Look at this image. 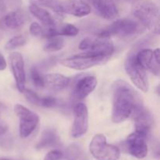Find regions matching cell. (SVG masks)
Returning a JSON list of instances; mask_svg holds the SVG:
<instances>
[{"instance_id":"4316f807","label":"cell","mask_w":160,"mask_h":160,"mask_svg":"<svg viewBox=\"0 0 160 160\" xmlns=\"http://www.w3.org/2000/svg\"><path fill=\"white\" fill-rule=\"evenodd\" d=\"M23 95H24L25 98H27L28 102L31 104H34L35 106H40V100L41 97L38 96L35 92H34L33 91L29 90V89H24V91L23 92Z\"/></svg>"},{"instance_id":"9c48e42d","label":"cell","mask_w":160,"mask_h":160,"mask_svg":"<svg viewBox=\"0 0 160 160\" xmlns=\"http://www.w3.org/2000/svg\"><path fill=\"white\" fill-rule=\"evenodd\" d=\"M71 135L74 138H79L87 133L88 130V110L85 104L79 102L74 106Z\"/></svg>"},{"instance_id":"7402d4cb","label":"cell","mask_w":160,"mask_h":160,"mask_svg":"<svg viewBox=\"0 0 160 160\" xmlns=\"http://www.w3.org/2000/svg\"><path fill=\"white\" fill-rule=\"evenodd\" d=\"M30 3L41 7L48 8L59 17L63 15L61 12L62 0H30Z\"/></svg>"},{"instance_id":"52a82bcc","label":"cell","mask_w":160,"mask_h":160,"mask_svg":"<svg viewBox=\"0 0 160 160\" xmlns=\"http://www.w3.org/2000/svg\"><path fill=\"white\" fill-rule=\"evenodd\" d=\"M14 112L20 120V136L22 138L29 137L39 123V117L34 112L20 104L14 106Z\"/></svg>"},{"instance_id":"4fadbf2b","label":"cell","mask_w":160,"mask_h":160,"mask_svg":"<svg viewBox=\"0 0 160 160\" xmlns=\"http://www.w3.org/2000/svg\"><path fill=\"white\" fill-rule=\"evenodd\" d=\"M147 136L138 131L131 133L127 139V148L131 156L142 159L148 154V145L146 143Z\"/></svg>"},{"instance_id":"2e32d148","label":"cell","mask_w":160,"mask_h":160,"mask_svg":"<svg viewBox=\"0 0 160 160\" xmlns=\"http://www.w3.org/2000/svg\"><path fill=\"white\" fill-rule=\"evenodd\" d=\"M92 8L80 0H62L61 12L62 14H70L77 17L88 16Z\"/></svg>"},{"instance_id":"d6a6232c","label":"cell","mask_w":160,"mask_h":160,"mask_svg":"<svg viewBox=\"0 0 160 160\" xmlns=\"http://www.w3.org/2000/svg\"><path fill=\"white\" fill-rule=\"evenodd\" d=\"M2 2H6L8 3H12L14 6H17V5H20L21 2V0H1Z\"/></svg>"},{"instance_id":"83f0119b","label":"cell","mask_w":160,"mask_h":160,"mask_svg":"<svg viewBox=\"0 0 160 160\" xmlns=\"http://www.w3.org/2000/svg\"><path fill=\"white\" fill-rule=\"evenodd\" d=\"M59 104V101L56 98L52 96H46L41 98L40 106L45 108H53L56 107Z\"/></svg>"},{"instance_id":"7c38bea8","label":"cell","mask_w":160,"mask_h":160,"mask_svg":"<svg viewBox=\"0 0 160 160\" xmlns=\"http://www.w3.org/2000/svg\"><path fill=\"white\" fill-rule=\"evenodd\" d=\"M131 116L134 119L135 131L148 136L154 123L153 117L150 111L145 109L142 102L134 108Z\"/></svg>"},{"instance_id":"8992f818","label":"cell","mask_w":160,"mask_h":160,"mask_svg":"<svg viewBox=\"0 0 160 160\" xmlns=\"http://www.w3.org/2000/svg\"><path fill=\"white\" fill-rule=\"evenodd\" d=\"M140 31L141 23L131 19L124 18L116 20L106 28L102 30L98 35L106 37H111L112 35L130 37L138 34Z\"/></svg>"},{"instance_id":"ba28073f","label":"cell","mask_w":160,"mask_h":160,"mask_svg":"<svg viewBox=\"0 0 160 160\" xmlns=\"http://www.w3.org/2000/svg\"><path fill=\"white\" fill-rule=\"evenodd\" d=\"M79 48L84 51H93L112 56L114 52V45L110 37L98 35L97 37H87L83 39Z\"/></svg>"},{"instance_id":"ac0fdd59","label":"cell","mask_w":160,"mask_h":160,"mask_svg":"<svg viewBox=\"0 0 160 160\" xmlns=\"http://www.w3.org/2000/svg\"><path fill=\"white\" fill-rule=\"evenodd\" d=\"M45 87L54 92L65 89L70 83V78L60 73H48L44 76Z\"/></svg>"},{"instance_id":"cb8c5ba5","label":"cell","mask_w":160,"mask_h":160,"mask_svg":"<svg viewBox=\"0 0 160 160\" xmlns=\"http://www.w3.org/2000/svg\"><path fill=\"white\" fill-rule=\"evenodd\" d=\"M79 33V30L74 25L71 23H64L57 26V34L60 36H69V37H74Z\"/></svg>"},{"instance_id":"484cf974","label":"cell","mask_w":160,"mask_h":160,"mask_svg":"<svg viewBox=\"0 0 160 160\" xmlns=\"http://www.w3.org/2000/svg\"><path fill=\"white\" fill-rule=\"evenodd\" d=\"M26 43V38L23 35L14 36L13 38L9 40L6 45V50H13L18 47L23 46Z\"/></svg>"},{"instance_id":"f546056e","label":"cell","mask_w":160,"mask_h":160,"mask_svg":"<svg viewBox=\"0 0 160 160\" xmlns=\"http://www.w3.org/2000/svg\"><path fill=\"white\" fill-rule=\"evenodd\" d=\"M62 153L59 150H52L45 156L43 160H59L62 158Z\"/></svg>"},{"instance_id":"836d02e7","label":"cell","mask_w":160,"mask_h":160,"mask_svg":"<svg viewBox=\"0 0 160 160\" xmlns=\"http://www.w3.org/2000/svg\"><path fill=\"white\" fill-rule=\"evenodd\" d=\"M126 1L130 2H135L138 1V0H126Z\"/></svg>"},{"instance_id":"d590c367","label":"cell","mask_w":160,"mask_h":160,"mask_svg":"<svg viewBox=\"0 0 160 160\" xmlns=\"http://www.w3.org/2000/svg\"><path fill=\"white\" fill-rule=\"evenodd\" d=\"M2 4H1V3H0V9H1V8H2Z\"/></svg>"},{"instance_id":"9a60e30c","label":"cell","mask_w":160,"mask_h":160,"mask_svg":"<svg viewBox=\"0 0 160 160\" xmlns=\"http://www.w3.org/2000/svg\"><path fill=\"white\" fill-rule=\"evenodd\" d=\"M93 7L96 13L103 19L112 20L118 17V9L112 0H80Z\"/></svg>"},{"instance_id":"e575fe53","label":"cell","mask_w":160,"mask_h":160,"mask_svg":"<svg viewBox=\"0 0 160 160\" xmlns=\"http://www.w3.org/2000/svg\"><path fill=\"white\" fill-rule=\"evenodd\" d=\"M0 160H13V159H7V158H0Z\"/></svg>"},{"instance_id":"d6986e66","label":"cell","mask_w":160,"mask_h":160,"mask_svg":"<svg viewBox=\"0 0 160 160\" xmlns=\"http://www.w3.org/2000/svg\"><path fill=\"white\" fill-rule=\"evenodd\" d=\"M28 19V16L24 11L17 9L5 16L3 23L9 29H17L24 24Z\"/></svg>"},{"instance_id":"e0dca14e","label":"cell","mask_w":160,"mask_h":160,"mask_svg":"<svg viewBox=\"0 0 160 160\" xmlns=\"http://www.w3.org/2000/svg\"><path fill=\"white\" fill-rule=\"evenodd\" d=\"M29 10L30 12L42 23L44 29L50 30L57 28L54 17L45 8L31 4L29 6Z\"/></svg>"},{"instance_id":"7a4b0ae2","label":"cell","mask_w":160,"mask_h":160,"mask_svg":"<svg viewBox=\"0 0 160 160\" xmlns=\"http://www.w3.org/2000/svg\"><path fill=\"white\" fill-rule=\"evenodd\" d=\"M132 16L156 34H159V9L152 0H138L131 8Z\"/></svg>"},{"instance_id":"f1b7e54d","label":"cell","mask_w":160,"mask_h":160,"mask_svg":"<svg viewBox=\"0 0 160 160\" xmlns=\"http://www.w3.org/2000/svg\"><path fill=\"white\" fill-rule=\"evenodd\" d=\"M30 33H31L32 35L36 36V37L43 36L44 28H42L38 22H33V23L30 25Z\"/></svg>"},{"instance_id":"603a6c76","label":"cell","mask_w":160,"mask_h":160,"mask_svg":"<svg viewBox=\"0 0 160 160\" xmlns=\"http://www.w3.org/2000/svg\"><path fill=\"white\" fill-rule=\"evenodd\" d=\"M65 45V39L62 36L56 35L48 38V42L45 45L43 49L47 52H55L60 51Z\"/></svg>"},{"instance_id":"1f68e13d","label":"cell","mask_w":160,"mask_h":160,"mask_svg":"<svg viewBox=\"0 0 160 160\" xmlns=\"http://www.w3.org/2000/svg\"><path fill=\"white\" fill-rule=\"evenodd\" d=\"M6 66H7V63H6V59H5L4 56L0 53V71L4 70L6 68Z\"/></svg>"},{"instance_id":"3957f363","label":"cell","mask_w":160,"mask_h":160,"mask_svg":"<svg viewBox=\"0 0 160 160\" xmlns=\"http://www.w3.org/2000/svg\"><path fill=\"white\" fill-rule=\"evenodd\" d=\"M111 56L103 53L93 51H84V52L62 59L60 63L66 67L76 70H84L95 66L106 63Z\"/></svg>"},{"instance_id":"277c9868","label":"cell","mask_w":160,"mask_h":160,"mask_svg":"<svg viewBox=\"0 0 160 160\" xmlns=\"http://www.w3.org/2000/svg\"><path fill=\"white\" fill-rule=\"evenodd\" d=\"M89 150L97 160H118L120 156V148L108 144L106 136L102 134L94 136L89 145Z\"/></svg>"},{"instance_id":"5bb4252c","label":"cell","mask_w":160,"mask_h":160,"mask_svg":"<svg viewBox=\"0 0 160 160\" xmlns=\"http://www.w3.org/2000/svg\"><path fill=\"white\" fill-rule=\"evenodd\" d=\"M98 81L94 76L88 75L80 78L72 91V100L81 101L87 98L96 88Z\"/></svg>"},{"instance_id":"d4e9b609","label":"cell","mask_w":160,"mask_h":160,"mask_svg":"<svg viewBox=\"0 0 160 160\" xmlns=\"http://www.w3.org/2000/svg\"><path fill=\"white\" fill-rule=\"evenodd\" d=\"M31 78L33 84L38 88H42L45 87L44 76H42L38 68L33 67L31 70Z\"/></svg>"},{"instance_id":"ffe728a7","label":"cell","mask_w":160,"mask_h":160,"mask_svg":"<svg viewBox=\"0 0 160 160\" xmlns=\"http://www.w3.org/2000/svg\"><path fill=\"white\" fill-rule=\"evenodd\" d=\"M60 139L56 131L53 129H47L41 135L38 142L36 145L38 149L56 146L59 144Z\"/></svg>"},{"instance_id":"30bf717a","label":"cell","mask_w":160,"mask_h":160,"mask_svg":"<svg viewBox=\"0 0 160 160\" xmlns=\"http://www.w3.org/2000/svg\"><path fill=\"white\" fill-rule=\"evenodd\" d=\"M8 59L17 89L19 92L23 93L26 84V73L23 56L18 52H12L9 55Z\"/></svg>"},{"instance_id":"6da1fadb","label":"cell","mask_w":160,"mask_h":160,"mask_svg":"<svg viewBox=\"0 0 160 160\" xmlns=\"http://www.w3.org/2000/svg\"><path fill=\"white\" fill-rule=\"evenodd\" d=\"M142 102L140 95L134 89L122 80L115 81L111 119L113 123L124 122L131 117L134 108Z\"/></svg>"},{"instance_id":"4dcf8cb0","label":"cell","mask_w":160,"mask_h":160,"mask_svg":"<svg viewBox=\"0 0 160 160\" xmlns=\"http://www.w3.org/2000/svg\"><path fill=\"white\" fill-rule=\"evenodd\" d=\"M8 124L4 121H1L0 120V136L3 135L4 134H6V131H8Z\"/></svg>"},{"instance_id":"5b68a950","label":"cell","mask_w":160,"mask_h":160,"mask_svg":"<svg viewBox=\"0 0 160 160\" xmlns=\"http://www.w3.org/2000/svg\"><path fill=\"white\" fill-rule=\"evenodd\" d=\"M136 53L131 51L127 56L124 62V68L133 84L143 92L148 91V78L146 70L138 62Z\"/></svg>"},{"instance_id":"8fae6325","label":"cell","mask_w":160,"mask_h":160,"mask_svg":"<svg viewBox=\"0 0 160 160\" xmlns=\"http://www.w3.org/2000/svg\"><path fill=\"white\" fill-rule=\"evenodd\" d=\"M159 48L152 51L150 48H144L136 52L138 62L146 71H150L156 76L159 75Z\"/></svg>"},{"instance_id":"44dd1931","label":"cell","mask_w":160,"mask_h":160,"mask_svg":"<svg viewBox=\"0 0 160 160\" xmlns=\"http://www.w3.org/2000/svg\"><path fill=\"white\" fill-rule=\"evenodd\" d=\"M67 160H88L85 152L78 144H71L66 150Z\"/></svg>"}]
</instances>
